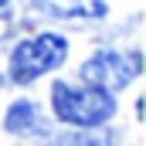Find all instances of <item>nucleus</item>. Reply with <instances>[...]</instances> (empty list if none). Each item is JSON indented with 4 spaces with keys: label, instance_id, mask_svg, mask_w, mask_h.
<instances>
[{
    "label": "nucleus",
    "instance_id": "1",
    "mask_svg": "<svg viewBox=\"0 0 146 146\" xmlns=\"http://www.w3.org/2000/svg\"><path fill=\"white\" fill-rule=\"evenodd\" d=\"M51 109L58 115V122L72 126L78 133H95L115 115V99L88 88V85H75V82H54L51 85Z\"/></svg>",
    "mask_w": 146,
    "mask_h": 146
},
{
    "label": "nucleus",
    "instance_id": "2",
    "mask_svg": "<svg viewBox=\"0 0 146 146\" xmlns=\"http://www.w3.org/2000/svg\"><path fill=\"white\" fill-rule=\"evenodd\" d=\"M68 58V37L54 34V31H44V34L24 37L14 44L10 51V61H7V75L14 85H31L41 75L61 68Z\"/></svg>",
    "mask_w": 146,
    "mask_h": 146
},
{
    "label": "nucleus",
    "instance_id": "3",
    "mask_svg": "<svg viewBox=\"0 0 146 146\" xmlns=\"http://www.w3.org/2000/svg\"><path fill=\"white\" fill-rule=\"evenodd\" d=\"M143 72V51L133 48V51H119V48H99L95 54L85 58L82 65V85L88 88H99L106 95L122 92L129 82H136Z\"/></svg>",
    "mask_w": 146,
    "mask_h": 146
},
{
    "label": "nucleus",
    "instance_id": "4",
    "mask_svg": "<svg viewBox=\"0 0 146 146\" xmlns=\"http://www.w3.org/2000/svg\"><path fill=\"white\" fill-rule=\"evenodd\" d=\"M3 129L7 133H14V136H21V139H37V143H48L54 133H51V122L44 119V112L37 102L31 99H17L7 115H3Z\"/></svg>",
    "mask_w": 146,
    "mask_h": 146
}]
</instances>
